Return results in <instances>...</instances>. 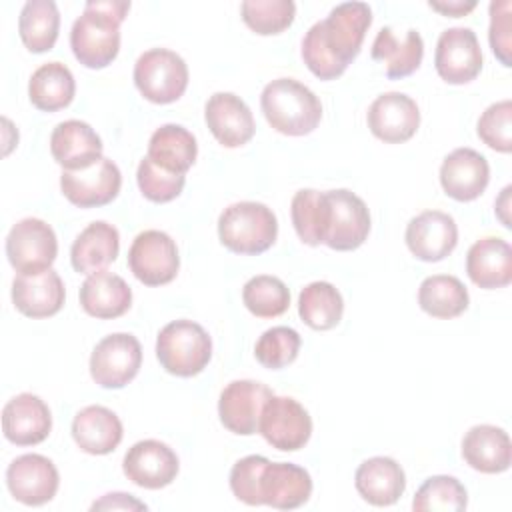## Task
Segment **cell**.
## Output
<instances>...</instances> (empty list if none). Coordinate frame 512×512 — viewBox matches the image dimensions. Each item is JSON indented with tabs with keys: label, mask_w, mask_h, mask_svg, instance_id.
Returning a JSON list of instances; mask_svg holds the SVG:
<instances>
[{
	"label": "cell",
	"mask_w": 512,
	"mask_h": 512,
	"mask_svg": "<svg viewBox=\"0 0 512 512\" xmlns=\"http://www.w3.org/2000/svg\"><path fill=\"white\" fill-rule=\"evenodd\" d=\"M370 24L372 10L366 2H342L334 6L302 38V60L308 70L320 80L342 76L358 56Z\"/></svg>",
	"instance_id": "6da1fadb"
},
{
	"label": "cell",
	"mask_w": 512,
	"mask_h": 512,
	"mask_svg": "<svg viewBox=\"0 0 512 512\" xmlns=\"http://www.w3.org/2000/svg\"><path fill=\"white\" fill-rule=\"evenodd\" d=\"M130 10L126 0H88L70 30L76 60L92 70L106 68L120 50V24Z\"/></svg>",
	"instance_id": "7a4b0ae2"
},
{
	"label": "cell",
	"mask_w": 512,
	"mask_h": 512,
	"mask_svg": "<svg viewBox=\"0 0 512 512\" xmlns=\"http://www.w3.org/2000/svg\"><path fill=\"white\" fill-rule=\"evenodd\" d=\"M268 124L286 136H306L320 124L322 104L318 96L294 78L268 82L260 96Z\"/></svg>",
	"instance_id": "3957f363"
},
{
	"label": "cell",
	"mask_w": 512,
	"mask_h": 512,
	"mask_svg": "<svg viewBox=\"0 0 512 512\" xmlns=\"http://www.w3.org/2000/svg\"><path fill=\"white\" fill-rule=\"evenodd\" d=\"M276 236V214L262 202L230 204L218 218V238L234 254H262L276 242Z\"/></svg>",
	"instance_id": "277c9868"
},
{
	"label": "cell",
	"mask_w": 512,
	"mask_h": 512,
	"mask_svg": "<svg viewBox=\"0 0 512 512\" xmlns=\"http://www.w3.org/2000/svg\"><path fill=\"white\" fill-rule=\"evenodd\" d=\"M160 366L180 378L200 374L212 358V340L194 320H174L156 338Z\"/></svg>",
	"instance_id": "5b68a950"
},
{
	"label": "cell",
	"mask_w": 512,
	"mask_h": 512,
	"mask_svg": "<svg viewBox=\"0 0 512 512\" xmlns=\"http://www.w3.org/2000/svg\"><path fill=\"white\" fill-rule=\"evenodd\" d=\"M370 234V212L360 196L346 188L324 192L322 244L338 252L360 248Z\"/></svg>",
	"instance_id": "8992f818"
},
{
	"label": "cell",
	"mask_w": 512,
	"mask_h": 512,
	"mask_svg": "<svg viewBox=\"0 0 512 512\" xmlns=\"http://www.w3.org/2000/svg\"><path fill=\"white\" fill-rule=\"evenodd\" d=\"M138 92L154 104L176 102L188 88V66L184 58L168 48H152L134 64Z\"/></svg>",
	"instance_id": "52a82bcc"
},
{
	"label": "cell",
	"mask_w": 512,
	"mask_h": 512,
	"mask_svg": "<svg viewBox=\"0 0 512 512\" xmlns=\"http://www.w3.org/2000/svg\"><path fill=\"white\" fill-rule=\"evenodd\" d=\"M56 254V234L40 218H22L6 236V256L18 274H40L48 270Z\"/></svg>",
	"instance_id": "ba28073f"
},
{
	"label": "cell",
	"mask_w": 512,
	"mask_h": 512,
	"mask_svg": "<svg viewBox=\"0 0 512 512\" xmlns=\"http://www.w3.org/2000/svg\"><path fill=\"white\" fill-rule=\"evenodd\" d=\"M142 366V346L136 336L116 332L104 336L92 350L90 376L92 380L110 390L124 388L132 382Z\"/></svg>",
	"instance_id": "9c48e42d"
},
{
	"label": "cell",
	"mask_w": 512,
	"mask_h": 512,
	"mask_svg": "<svg viewBox=\"0 0 512 512\" xmlns=\"http://www.w3.org/2000/svg\"><path fill=\"white\" fill-rule=\"evenodd\" d=\"M258 432L272 448L296 452L304 448L312 436V418L298 400L272 396L262 408Z\"/></svg>",
	"instance_id": "30bf717a"
},
{
	"label": "cell",
	"mask_w": 512,
	"mask_h": 512,
	"mask_svg": "<svg viewBox=\"0 0 512 512\" xmlns=\"http://www.w3.org/2000/svg\"><path fill=\"white\" fill-rule=\"evenodd\" d=\"M128 266L136 280L146 286L168 284L180 268L176 242L162 230H144L128 250Z\"/></svg>",
	"instance_id": "8fae6325"
},
{
	"label": "cell",
	"mask_w": 512,
	"mask_h": 512,
	"mask_svg": "<svg viewBox=\"0 0 512 512\" xmlns=\"http://www.w3.org/2000/svg\"><path fill=\"white\" fill-rule=\"evenodd\" d=\"M122 186L120 168L110 158H100L82 170H64L60 190L78 208H98L110 204Z\"/></svg>",
	"instance_id": "7c38bea8"
},
{
	"label": "cell",
	"mask_w": 512,
	"mask_h": 512,
	"mask_svg": "<svg viewBox=\"0 0 512 512\" xmlns=\"http://www.w3.org/2000/svg\"><path fill=\"white\" fill-rule=\"evenodd\" d=\"M438 76L448 84H468L482 70V50L472 28L454 26L440 34L434 52Z\"/></svg>",
	"instance_id": "4fadbf2b"
},
{
	"label": "cell",
	"mask_w": 512,
	"mask_h": 512,
	"mask_svg": "<svg viewBox=\"0 0 512 512\" xmlns=\"http://www.w3.org/2000/svg\"><path fill=\"white\" fill-rule=\"evenodd\" d=\"M274 392L256 380H232L224 386L218 400V416L224 428L234 434L250 436L258 432L264 404Z\"/></svg>",
	"instance_id": "5bb4252c"
},
{
	"label": "cell",
	"mask_w": 512,
	"mask_h": 512,
	"mask_svg": "<svg viewBox=\"0 0 512 512\" xmlns=\"http://www.w3.org/2000/svg\"><path fill=\"white\" fill-rule=\"evenodd\" d=\"M6 486L14 500L26 506L50 502L60 486L54 462L42 454H22L6 470Z\"/></svg>",
	"instance_id": "9a60e30c"
},
{
	"label": "cell",
	"mask_w": 512,
	"mask_h": 512,
	"mask_svg": "<svg viewBox=\"0 0 512 512\" xmlns=\"http://www.w3.org/2000/svg\"><path fill=\"white\" fill-rule=\"evenodd\" d=\"M180 462L176 452L160 440H140L128 448L122 470L140 488L158 490L174 482Z\"/></svg>",
	"instance_id": "2e32d148"
},
{
	"label": "cell",
	"mask_w": 512,
	"mask_h": 512,
	"mask_svg": "<svg viewBox=\"0 0 512 512\" xmlns=\"http://www.w3.org/2000/svg\"><path fill=\"white\" fill-rule=\"evenodd\" d=\"M406 246L422 262H440L458 244V226L442 210H424L406 226Z\"/></svg>",
	"instance_id": "e0dca14e"
},
{
	"label": "cell",
	"mask_w": 512,
	"mask_h": 512,
	"mask_svg": "<svg viewBox=\"0 0 512 512\" xmlns=\"http://www.w3.org/2000/svg\"><path fill=\"white\" fill-rule=\"evenodd\" d=\"M370 132L386 144H402L410 140L420 126L418 104L402 92L380 94L368 108Z\"/></svg>",
	"instance_id": "ac0fdd59"
},
{
	"label": "cell",
	"mask_w": 512,
	"mask_h": 512,
	"mask_svg": "<svg viewBox=\"0 0 512 512\" xmlns=\"http://www.w3.org/2000/svg\"><path fill=\"white\" fill-rule=\"evenodd\" d=\"M204 120L224 148H240L256 132L252 110L232 92H214L204 106Z\"/></svg>",
	"instance_id": "d6986e66"
},
{
	"label": "cell",
	"mask_w": 512,
	"mask_h": 512,
	"mask_svg": "<svg viewBox=\"0 0 512 512\" xmlns=\"http://www.w3.org/2000/svg\"><path fill=\"white\" fill-rule=\"evenodd\" d=\"M312 494V478L308 470L292 462H266L258 480L260 506L278 510H294L308 502Z\"/></svg>",
	"instance_id": "ffe728a7"
},
{
	"label": "cell",
	"mask_w": 512,
	"mask_h": 512,
	"mask_svg": "<svg viewBox=\"0 0 512 512\" xmlns=\"http://www.w3.org/2000/svg\"><path fill=\"white\" fill-rule=\"evenodd\" d=\"M52 414L46 402L30 392L10 398L2 410V432L16 446H34L48 438Z\"/></svg>",
	"instance_id": "44dd1931"
},
{
	"label": "cell",
	"mask_w": 512,
	"mask_h": 512,
	"mask_svg": "<svg viewBox=\"0 0 512 512\" xmlns=\"http://www.w3.org/2000/svg\"><path fill=\"white\" fill-rule=\"evenodd\" d=\"M488 160L474 148L452 150L440 166V184L446 196L458 202L476 200L488 186Z\"/></svg>",
	"instance_id": "7402d4cb"
},
{
	"label": "cell",
	"mask_w": 512,
	"mask_h": 512,
	"mask_svg": "<svg viewBox=\"0 0 512 512\" xmlns=\"http://www.w3.org/2000/svg\"><path fill=\"white\" fill-rule=\"evenodd\" d=\"M64 298V282L52 268L40 274H18L12 282V302L16 310L28 318L58 314L64 306Z\"/></svg>",
	"instance_id": "603a6c76"
},
{
	"label": "cell",
	"mask_w": 512,
	"mask_h": 512,
	"mask_svg": "<svg viewBox=\"0 0 512 512\" xmlns=\"http://www.w3.org/2000/svg\"><path fill=\"white\" fill-rule=\"evenodd\" d=\"M372 58L384 64L390 80H400L414 74L424 58V40L418 30L408 28L402 36L392 26L378 30L372 42Z\"/></svg>",
	"instance_id": "cb8c5ba5"
},
{
	"label": "cell",
	"mask_w": 512,
	"mask_h": 512,
	"mask_svg": "<svg viewBox=\"0 0 512 512\" xmlns=\"http://www.w3.org/2000/svg\"><path fill=\"white\" fill-rule=\"evenodd\" d=\"M102 140L82 120L60 122L50 136V152L64 170H82L102 158Z\"/></svg>",
	"instance_id": "d4e9b609"
},
{
	"label": "cell",
	"mask_w": 512,
	"mask_h": 512,
	"mask_svg": "<svg viewBox=\"0 0 512 512\" xmlns=\"http://www.w3.org/2000/svg\"><path fill=\"white\" fill-rule=\"evenodd\" d=\"M466 274L484 290L508 286L512 282V246L498 236L476 240L466 254Z\"/></svg>",
	"instance_id": "484cf974"
},
{
	"label": "cell",
	"mask_w": 512,
	"mask_h": 512,
	"mask_svg": "<svg viewBox=\"0 0 512 512\" xmlns=\"http://www.w3.org/2000/svg\"><path fill=\"white\" fill-rule=\"evenodd\" d=\"M464 462L484 474H500L510 468L512 444L504 428L492 424L472 426L462 438Z\"/></svg>",
	"instance_id": "4316f807"
},
{
	"label": "cell",
	"mask_w": 512,
	"mask_h": 512,
	"mask_svg": "<svg viewBox=\"0 0 512 512\" xmlns=\"http://www.w3.org/2000/svg\"><path fill=\"white\" fill-rule=\"evenodd\" d=\"M354 486L368 504L392 506L406 490V474L394 458L374 456L356 468Z\"/></svg>",
	"instance_id": "83f0119b"
},
{
	"label": "cell",
	"mask_w": 512,
	"mask_h": 512,
	"mask_svg": "<svg viewBox=\"0 0 512 512\" xmlns=\"http://www.w3.org/2000/svg\"><path fill=\"white\" fill-rule=\"evenodd\" d=\"M122 422L106 406H86L72 420V438L78 448L92 456H104L122 442Z\"/></svg>",
	"instance_id": "f1b7e54d"
},
{
	"label": "cell",
	"mask_w": 512,
	"mask_h": 512,
	"mask_svg": "<svg viewBox=\"0 0 512 512\" xmlns=\"http://www.w3.org/2000/svg\"><path fill=\"white\" fill-rule=\"evenodd\" d=\"M132 290L126 280L108 270L88 274L80 286V306L88 316L112 320L128 312Z\"/></svg>",
	"instance_id": "f546056e"
},
{
	"label": "cell",
	"mask_w": 512,
	"mask_h": 512,
	"mask_svg": "<svg viewBox=\"0 0 512 512\" xmlns=\"http://www.w3.org/2000/svg\"><path fill=\"white\" fill-rule=\"evenodd\" d=\"M118 252H120L118 230L104 220H96L88 224L72 242L70 262L76 272L94 274L104 270L108 264H112Z\"/></svg>",
	"instance_id": "4dcf8cb0"
},
{
	"label": "cell",
	"mask_w": 512,
	"mask_h": 512,
	"mask_svg": "<svg viewBox=\"0 0 512 512\" xmlns=\"http://www.w3.org/2000/svg\"><path fill=\"white\" fill-rule=\"evenodd\" d=\"M146 156L168 172L186 174L196 162L198 144L194 134L184 126L164 124L150 136Z\"/></svg>",
	"instance_id": "1f68e13d"
},
{
	"label": "cell",
	"mask_w": 512,
	"mask_h": 512,
	"mask_svg": "<svg viewBox=\"0 0 512 512\" xmlns=\"http://www.w3.org/2000/svg\"><path fill=\"white\" fill-rule=\"evenodd\" d=\"M76 94V82L70 68L62 62H46L34 70L28 82V98L42 112L66 108Z\"/></svg>",
	"instance_id": "d6a6232c"
},
{
	"label": "cell",
	"mask_w": 512,
	"mask_h": 512,
	"mask_svg": "<svg viewBox=\"0 0 512 512\" xmlns=\"http://www.w3.org/2000/svg\"><path fill=\"white\" fill-rule=\"evenodd\" d=\"M60 30V12L52 0H30L22 6L18 18V34L22 44L34 52L54 48Z\"/></svg>",
	"instance_id": "836d02e7"
},
{
	"label": "cell",
	"mask_w": 512,
	"mask_h": 512,
	"mask_svg": "<svg viewBox=\"0 0 512 512\" xmlns=\"http://www.w3.org/2000/svg\"><path fill=\"white\" fill-rule=\"evenodd\" d=\"M468 302L466 286L450 274L428 276L418 288V304L432 318H456L468 308Z\"/></svg>",
	"instance_id": "e575fe53"
},
{
	"label": "cell",
	"mask_w": 512,
	"mask_h": 512,
	"mask_svg": "<svg viewBox=\"0 0 512 512\" xmlns=\"http://www.w3.org/2000/svg\"><path fill=\"white\" fill-rule=\"evenodd\" d=\"M298 314L312 330H330L342 320V294L330 282H310L298 296Z\"/></svg>",
	"instance_id": "d590c367"
},
{
	"label": "cell",
	"mask_w": 512,
	"mask_h": 512,
	"mask_svg": "<svg viewBox=\"0 0 512 512\" xmlns=\"http://www.w3.org/2000/svg\"><path fill=\"white\" fill-rule=\"evenodd\" d=\"M242 302L256 318H276L288 310L290 290L280 278L258 274L244 284Z\"/></svg>",
	"instance_id": "8d00e7d4"
},
{
	"label": "cell",
	"mask_w": 512,
	"mask_h": 512,
	"mask_svg": "<svg viewBox=\"0 0 512 512\" xmlns=\"http://www.w3.org/2000/svg\"><path fill=\"white\" fill-rule=\"evenodd\" d=\"M468 506V494L462 482L454 476L438 474L424 480V484L416 490L412 508L416 512L442 510V512H460Z\"/></svg>",
	"instance_id": "74e56055"
},
{
	"label": "cell",
	"mask_w": 512,
	"mask_h": 512,
	"mask_svg": "<svg viewBox=\"0 0 512 512\" xmlns=\"http://www.w3.org/2000/svg\"><path fill=\"white\" fill-rule=\"evenodd\" d=\"M240 14L252 32L272 36L284 32L294 22L296 4L292 0H244Z\"/></svg>",
	"instance_id": "f35d334b"
},
{
	"label": "cell",
	"mask_w": 512,
	"mask_h": 512,
	"mask_svg": "<svg viewBox=\"0 0 512 512\" xmlns=\"http://www.w3.org/2000/svg\"><path fill=\"white\" fill-rule=\"evenodd\" d=\"M290 218L298 238L308 246L322 244L324 226V192L320 190H298L290 204Z\"/></svg>",
	"instance_id": "ab89813d"
},
{
	"label": "cell",
	"mask_w": 512,
	"mask_h": 512,
	"mask_svg": "<svg viewBox=\"0 0 512 512\" xmlns=\"http://www.w3.org/2000/svg\"><path fill=\"white\" fill-rule=\"evenodd\" d=\"M302 338L290 326H274L262 332L254 346L256 360L270 370H280L292 364L300 352Z\"/></svg>",
	"instance_id": "60d3db41"
},
{
	"label": "cell",
	"mask_w": 512,
	"mask_h": 512,
	"mask_svg": "<svg viewBox=\"0 0 512 512\" xmlns=\"http://www.w3.org/2000/svg\"><path fill=\"white\" fill-rule=\"evenodd\" d=\"M136 180H138V188H140L144 198H148L150 202L164 204V202H170V200L180 196V192L184 188V182H186V176L168 172V170L160 168L158 164H154L146 156L138 164Z\"/></svg>",
	"instance_id": "b9f144b4"
},
{
	"label": "cell",
	"mask_w": 512,
	"mask_h": 512,
	"mask_svg": "<svg viewBox=\"0 0 512 512\" xmlns=\"http://www.w3.org/2000/svg\"><path fill=\"white\" fill-rule=\"evenodd\" d=\"M478 138L492 150L508 154L512 150V102L490 104L478 118Z\"/></svg>",
	"instance_id": "7bdbcfd3"
},
{
	"label": "cell",
	"mask_w": 512,
	"mask_h": 512,
	"mask_svg": "<svg viewBox=\"0 0 512 512\" xmlns=\"http://www.w3.org/2000/svg\"><path fill=\"white\" fill-rule=\"evenodd\" d=\"M268 458L258 456V454H250L240 458L232 470H230V490L232 494L248 504V506H260V498H258V480H260V472L266 466Z\"/></svg>",
	"instance_id": "ee69618b"
},
{
	"label": "cell",
	"mask_w": 512,
	"mask_h": 512,
	"mask_svg": "<svg viewBox=\"0 0 512 512\" xmlns=\"http://www.w3.org/2000/svg\"><path fill=\"white\" fill-rule=\"evenodd\" d=\"M510 0H498L490 4V28H488V42L494 56L500 60L502 66H512V36H510Z\"/></svg>",
	"instance_id": "f6af8a7d"
},
{
	"label": "cell",
	"mask_w": 512,
	"mask_h": 512,
	"mask_svg": "<svg viewBox=\"0 0 512 512\" xmlns=\"http://www.w3.org/2000/svg\"><path fill=\"white\" fill-rule=\"evenodd\" d=\"M148 506L126 492H110L96 500L90 510H146Z\"/></svg>",
	"instance_id": "bcb514c9"
},
{
	"label": "cell",
	"mask_w": 512,
	"mask_h": 512,
	"mask_svg": "<svg viewBox=\"0 0 512 512\" xmlns=\"http://www.w3.org/2000/svg\"><path fill=\"white\" fill-rule=\"evenodd\" d=\"M428 6L444 16H450V18H460V16H466L468 12H472L476 8V0H470V2H464V0H430Z\"/></svg>",
	"instance_id": "7dc6e473"
},
{
	"label": "cell",
	"mask_w": 512,
	"mask_h": 512,
	"mask_svg": "<svg viewBox=\"0 0 512 512\" xmlns=\"http://www.w3.org/2000/svg\"><path fill=\"white\" fill-rule=\"evenodd\" d=\"M510 192H512V186H506V188L500 192V196L496 198V202H494L496 216L500 218V222H502L506 228L512 226V224H510V216H508V212H510Z\"/></svg>",
	"instance_id": "c3c4849f"
}]
</instances>
